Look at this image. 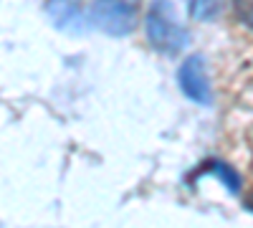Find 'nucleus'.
I'll use <instances>...</instances> for the list:
<instances>
[{
    "label": "nucleus",
    "instance_id": "8",
    "mask_svg": "<svg viewBox=\"0 0 253 228\" xmlns=\"http://www.w3.org/2000/svg\"><path fill=\"white\" fill-rule=\"evenodd\" d=\"M246 208H248V211H253V193H251V198L246 200Z\"/></svg>",
    "mask_w": 253,
    "mask_h": 228
},
{
    "label": "nucleus",
    "instance_id": "7",
    "mask_svg": "<svg viewBox=\"0 0 253 228\" xmlns=\"http://www.w3.org/2000/svg\"><path fill=\"white\" fill-rule=\"evenodd\" d=\"M233 8L241 23L253 31V0H233Z\"/></svg>",
    "mask_w": 253,
    "mask_h": 228
},
{
    "label": "nucleus",
    "instance_id": "2",
    "mask_svg": "<svg viewBox=\"0 0 253 228\" xmlns=\"http://www.w3.org/2000/svg\"><path fill=\"white\" fill-rule=\"evenodd\" d=\"M139 0H91L89 20L109 36H126L137 26Z\"/></svg>",
    "mask_w": 253,
    "mask_h": 228
},
{
    "label": "nucleus",
    "instance_id": "1",
    "mask_svg": "<svg viewBox=\"0 0 253 228\" xmlns=\"http://www.w3.org/2000/svg\"><path fill=\"white\" fill-rule=\"evenodd\" d=\"M144 31H147L150 46L165 56L182 51L187 44V33L177 23L175 8L170 0H155L150 5V13H147V20H144Z\"/></svg>",
    "mask_w": 253,
    "mask_h": 228
},
{
    "label": "nucleus",
    "instance_id": "6",
    "mask_svg": "<svg viewBox=\"0 0 253 228\" xmlns=\"http://www.w3.org/2000/svg\"><path fill=\"white\" fill-rule=\"evenodd\" d=\"M187 8L195 20H213L223 8V0H187Z\"/></svg>",
    "mask_w": 253,
    "mask_h": 228
},
{
    "label": "nucleus",
    "instance_id": "5",
    "mask_svg": "<svg viewBox=\"0 0 253 228\" xmlns=\"http://www.w3.org/2000/svg\"><path fill=\"white\" fill-rule=\"evenodd\" d=\"M205 170L215 173V178H220V180L225 182V188H228L230 193H238V190H241V178L236 175V170L230 168V165H225V162H220V160H210V162H205Z\"/></svg>",
    "mask_w": 253,
    "mask_h": 228
},
{
    "label": "nucleus",
    "instance_id": "3",
    "mask_svg": "<svg viewBox=\"0 0 253 228\" xmlns=\"http://www.w3.org/2000/svg\"><path fill=\"white\" fill-rule=\"evenodd\" d=\"M177 79H180V89L185 91V96H190L198 104H210L213 101L203 56H187L177 71Z\"/></svg>",
    "mask_w": 253,
    "mask_h": 228
},
{
    "label": "nucleus",
    "instance_id": "4",
    "mask_svg": "<svg viewBox=\"0 0 253 228\" xmlns=\"http://www.w3.org/2000/svg\"><path fill=\"white\" fill-rule=\"evenodd\" d=\"M46 13L51 18V23L61 31H71V33L84 31V13H81L79 0H48Z\"/></svg>",
    "mask_w": 253,
    "mask_h": 228
}]
</instances>
